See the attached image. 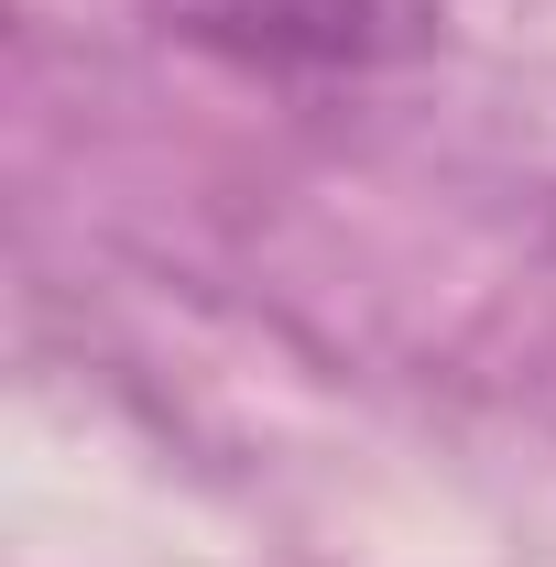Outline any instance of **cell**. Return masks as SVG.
Returning <instances> with one entry per match:
<instances>
[{"label": "cell", "mask_w": 556, "mask_h": 567, "mask_svg": "<svg viewBox=\"0 0 556 567\" xmlns=\"http://www.w3.org/2000/svg\"><path fill=\"white\" fill-rule=\"evenodd\" d=\"M240 66H382L425 44V0H153Z\"/></svg>", "instance_id": "1"}]
</instances>
